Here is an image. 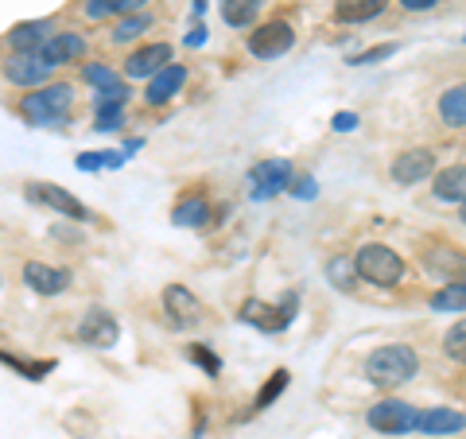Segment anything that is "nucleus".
<instances>
[{
    "mask_svg": "<svg viewBox=\"0 0 466 439\" xmlns=\"http://www.w3.org/2000/svg\"><path fill=\"white\" fill-rule=\"evenodd\" d=\"M416 370H420V358H416V350L404 346V342L377 346L373 354L366 358V377L373 385H381V389H397L404 382H412Z\"/></svg>",
    "mask_w": 466,
    "mask_h": 439,
    "instance_id": "2",
    "label": "nucleus"
},
{
    "mask_svg": "<svg viewBox=\"0 0 466 439\" xmlns=\"http://www.w3.org/2000/svg\"><path fill=\"white\" fill-rule=\"evenodd\" d=\"M431 191L440 202H466V164H451L447 171L435 175V183H431Z\"/></svg>",
    "mask_w": 466,
    "mask_h": 439,
    "instance_id": "20",
    "label": "nucleus"
},
{
    "mask_svg": "<svg viewBox=\"0 0 466 439\" xmlns=\"http://www.w3.org/2000/svg\"><path fill=\"white\" fill-rule=\"evenodd\" d=\"M288 191L296 195V199H303V202H311L319 195V183H315V175L296 171V175H291V183H288Z\"/></svg>",
    "mask_w": 466,
    "mask_h": 439,
    "instance_id": "33",
    "label": "nucleus"
},
{
    "mask_svg": "<svg viewBox=\"0 0 466 439\" xmlns=\"http://www.w3.org/2000/svg\"><path fill=\"white\" fill-rule=\"evenodd\" d=\"M296 311H299V291H284L276 303L265 300H245L241 303V323H249L265 334H280L296 323Z\"/></svg>",
    "mask_w": 466,
    "mask_h": 439,
    "instance_id": "4",
    "label": "nucleus"
},
{
    "mask_svg": "<svg viewBox=\"0 0 466 439\" xmlns=\"http://www.w3.org/2000/svg\"><path fill=\"white\" fill-rule=\"evenodd\" d=\"M416 416L420 413L408 401L389 397V401H377L370 408V428L385 432V435H408V432H416Z\"/></svg>",
    "mask_w": 466,
    "mask_h": 439,
    "instance_id": "6",
    "label": "nucleus"
},
{
    "mask_svg": "<svg viewBox=\"0 0 466 439\" xmlns=\"http://www.w3.org/2000/svg\"><path fill=\"white\" fill-rule=\"evenodd\" d=\"M167 63H175V58H171V43H144V47H137L133 55H128L125 75L148 82V78H156Z\"/></svg>",
    "mask_w": 466,
    "mask_h": 439,
    "instance_id": "15",
    "label": "nucleus"
},
{
    "mask_svg": "<svg viewBox=\"0 0 466 439\" xmlns=\"http://www.w3.org/2000/svg\"><path fill=\"white\" fill-rule=\"evenodd\" d=\"M443 354H447L451 362L466 365V319H459V323L443 334Z\"/></svg>",
    "mask_w": 466,
    "mask_h": 439,
    "instance_id": "30",
    "label": "nucleus"
},
{
    "mask_svg": "<svg viewBox=\"0 0 466 439\" xmlns=\"http://www.w3.org/2000/svg\"><path fill=\"white\" fill-rule=\"evenodd\" d=\"M400 5H404L408 12H428V8L440 5V0H400Z\"/></svg>",
    "mask_w": 466,
    "mask_h": 439,
    "instance_id": "40",
    "label": "nucleus"
},
{
    "mask_svg": "<svg viewBox=\"0 0 466 439\" xmlns=\"http://www.w3.org/2000/svg\"><path fill=\"white\" fill-rule=\"evenodd\" d=\"M288 382H291V373H288V370H276V373L268 377V385L257 393V401H253V408H257V413H265L268 404H276V397H280V393L288 389Z\"/></svg>",
    "mask_w": 466,
    "mask_h": 439,
    "instance_id": "29",
    "label": "nucleus"
},
{
    "mask_svg": "<svg viewBox=\"0 0 466 439\" xmlns=\"http://www.w3.org/2000/svg\"><path fill=\"white\" fill-rule=\"evenodd\" d=\"M440 117L451 128H466V82L447 86V90L440 94Z\"/></svg>",
    "mask_w": 466,
    "mask_h": 439,
    "instance_id": "23",
    "label": "nucleus"
},
{
    "mask_svg": "<svg viewBox=\"0 0 466 439\" xmlns=\"http://www.w3.org/2000/svg\"><path fill=\"white\" fill-rule=\"evenodd\" d=\"M260 12V0H222V20L229 27H249Z\"/></svg>",
    "mask_w": 466,
    "mask_h": 439,
    "instance_id": "25",
    "label": "nucleus"
},
{
    "mask_svg": "<svg viewBox=\"0 0 466 439\" xmlns=\"http://www.w3.org/2000/svg\"><path fill=\"white\" fill-rule=\"evenodd\" d=\"M144 32H152V16H148V12H133V16H125L121 24L113 27V39H116V43H133V39H140Z\"/></svg>",
    "mask_w": 466,
    "mask_h": 439,
    "instance_id": "26",
    "label": "nucleus"
},
{
    "mask_svg": "<svg viewBox=\"0 0 466 439\" xmlns=\"http://www.w3.org/2000/svg\"><path fill=\"white\" fill-rule=\"evenodd\" d=\"M392 51H397V43H381V47H370V51H361L350 58V66H370V63H381V58H389Z\"/></svg>",
    "mask_w": 466,
    "mask_h": 439,
    "instance_id": "36",
    "label": "nucleus"
},
{
    "mask_svg": "<svg viewBox=\"0 0 466 439\" xmlns=\"http://www.w3.org/2000/svg\"><path fill=\"white\" fill-rule=\"evenodd\" d=\"M116 339H121V323L113 319V311L106 307H90L78 323V342L82 346H94V350H113Z\"/></svg>",
    "mask_w": 466,
    "mask_h": 439,
    "instance_id": "8",
    "label": "nucleus"
},
{
    "mask_svg": "<svg viewBox=\"0 0 466 439\" xmlns=\"http://www.w3.org/2000/svg\"><path fill=\"white\" fill-rule=\"evenodd\" d=\"M39 55H43V63H51V66L78 63V58L86 55V39H82L78 32H55V36L39 47Z\"/></svg>",
    "mask_w": 466,
    "mask_h": 439,
    "instance_id": "17",
    "label": "nucleus"
},
{
    "mask_svg": "<svg viewBox=\"0 0 466 439\" xmlns=\"http://www.w3.org/2000/svg\"><path fill=\"white\" fill-rule=\"evenodd\" d=\"M82 78L90 82V86H97V90H106V86H113V82H121V78H116V70L106 66V63H86L82 66Z\"/></svg>",
    "mask_w": 466,
    "mask_h": 439,
    "instance_id": "31",
    "label": "nucleus"
},
{
    "mask_svg": "<svg viewBox=\"0 0 466 439\" xmlns=\"http://www.w3.org/2000/svg\"><path fill=\"white\" fill-rule=\"evenodd\" d=\"M291 43H296V32H291V24L268 20V24H260L257 32L249 36V55H253V58H280V55L291 51Z\"/></svg>",
    "mask_w": 466,
    "mask_h": 439,
    "instance_id": "11",
    "label": "nucleus"
},
{
    "mask_svg": "<svg viewBox=\"0 0 466 439\" xmlns=\"http://www.w3.org/2000/svg\"><path fill=\"white\" fill-rule=\"evenodd\" d=\"M164 315H167L171 331H195V327H202V319H207V307H202V300L191 288L167 284L164 288Z\"/></svg>",
    "mask_w": 466,
    "mask_h": 439,
    "instance_id": "5",
    "label": "nucleus"
},
{
    "mask_svg": "<svg viewBox=\"0 0 466 439\" xmlns=\"http://www.w3.org/2000/svg\"><path fill=\"white\" fill-rule=\"evenodd\" d=\"M207 39H210L207 27H191V32H187V47H202Z\"/></svg>",
    "mask_w": 466,
    "mask_h": 439,
    "instance_id": "39",
    "label": "nucleus"
},
{
    "mask_svg": "<svg viewBox=\"0 0 466 439\" xmlns=\"http://www.w3.org/2000/svg\"><path fill=\"white\" fill-rule=\"evenodd\" d=\"M191 362H195V365H202V370H207L210 377L222 373V362H218V354H214L210 346H202V342H195V346H191Z\"/></svg>",
    "mask_w": 466,
    "mask_h": 439,
    "instance_id": "35",
    "label": "nucleus"
},
{
    "mask_svg": "<svg viewBox=\"0 0 466 439\" xmlns=\"http://www.w3.org/2000/svg\"><path fill=\"white\" fill-rule=\"evenodd\" d=\"M327 272L334 276V284H339L342 291H350V288H354V265H350V257H334L330 260V265H327Z\"/></svg>",
    "mask_w": 466,
    "mask_h": 439,
    "instance_id": "32",
    "label": "nucleus"
},
{
    "mask_svg": "<svg viewBox=\"0 0 466 439\" xmlns=\"http://www.w3.org/2000/svg\"><path fill=\"white\" fill-rule=\"evenodd\" d=\"M431 311H466V284H443L431 296Z\"/></svg>",
    "mask_w": 466,
    "mask_h": 439,
    "instance_id": "27",
    "label": "nucleus"
},
{
    "mask_svg": "<svg viewBox=\"0 0 466 439\" xmlns=\"http://www.w3.org/2000/svg\"><path fill=\"white\" fill-rule=\"evenodd\" d=\"M0 365H8V370H16L20 377H27V382H43L47 373H55V362L51 358H20V354H12V350H0Z\"/></svg>",
    "mask_w": 466,
    "mask_h": 439,
    "instance_id": "24",
    "label": "nucleus"
},
{
    "mask_svg": "<svg viewBox=\"0 0 466 439\" xmlns=\"http://www.w3.org/2000/svg\"><path fill=\"white\" fill-rule=\"evenodd\" d=\"M462 39H466V36H462Z\"/></svg>",
    "mask_w": 466,
    "mask_h": 439,
    "instance_id": "44",
    "label": "nucleus"
},
{
    "mask_svg": "<svg viewBox=\"0 0 466 439\" xmlns=\"http://www.w3.org/2000/svg\"><path fill=\"white\" fill-rule=\"evenodd\" d=\"M144 5H148V0H125V5H121V16H133V12H144Z\"/></svg>",
    "mask_w": 466,
    "mask_h": 439,
    "instance_id": "41",
    "label": "nucleus"
},
{
    "mask_svg": "<svg viewBox=\"0 0 466 439\" xmlns=\"http://www.w3.org/2000/svg\"><path fill=\"white\" fill-rule=\"evenodd\" d=\"M462 428H466V416L455 413V408H428V413L416 416L420 435H451V432H462Z\"/></svg>",
    "mask_w": 466,
    "mask_h": 439,
    "instance_id": "18",
    "label": "nucleus"
},
{
    "mask_svg": "<svg viewBox=\"0 0 466 439\" xmlns=\"http://www.w3.org/2000/svg\"><path fill=\"white\" fill-rule=\"evenodd\" d=\"M128 97H133V90H128L125 82H113V86H106V90H97V97H94V109H97V113L125 109V106H128Z\"/></svg>",
    "mask_w": 466,
    "mask_h": 439,
    "instance_id": "28",
    "label": "nucleus"
},
{
    "mask_svg": "<svg viewBox=\"0 0 466 439\" xmlns=\"http://www.w3.org/2000/svg\"><path fill=\"white\" fill-rule=\"evenodd\" d=\"M24 191L32 202H39V207H47V210L63 214V218H75V222H86V218H90L86 202L78 195H70L66 187H58V183H27Z\"/></svg>",
    "mask_w": 466,
    "mask_h": 439,
    "instance_id": "7",
    "label": "nucleus"
},
{
    "mask_svg": "<svg viewBox=\"0 0 466 439\" xmlns=\"http://www.w3.org/2000/svg\"><path fill=\"white\" fill-rule=\"evenodd\" d=\"M51 75H55V66L43 63L39 51H16V55L8 58V66H5V78L12 86H27V90H39V86H47Z\"/></svg>",
    "mask_w": 466,
    "mask_h": 439,
    "instance_id": "9",
    "label": "nucleus"
},
{
    "mask_svg": "<svg viewBox=\"0 0 466 439\" xmlns=\"http://www.w3.org/2000/svg\"><path fill=\"white\" fill-rule=\"evenodd\" d=\"M171 222L175 226H187V230H198V226H207L210 222V202L207 195H187L175 202V210H171Z\"/></svg>",
    "mask_w": 466,
    "mask_h": 439,
    "instance_id": "22",
    "label": "nucleus"
},
{
    "mask_svg": "<svg viewBox=\"0 0 466 439\" xmlns=\"http://www.w3.org/2000/svg\"><path fill=\"white\" fill-rule=\"evenodd\" d=\"M121 5L125 0H86V16L90 20H106V16H121Z\"/></svg>",
    "mask_w": 466,
    "mask_h": 439,
    "instance_id": "34",
    "label": "nucleus"
},
{
    "mask_svg": "<svg viewBox=\"0 0 466 439\" xmlns=\"http://www.w3.org/2000/svg\"><path fill=\"white\" fill-rule=\"evenodd\" d=\"M330 128H334V133H354V128H358V113H334L330 117Z\"/></svg>",
    "mask_w": 466,
    "mask_h": 439,
    "instance_id": "38",
    "label": "nucleus"
},
{
    "mask_svg": "<svg viewBox=\"0 0 466 439\" xmlns=\"http://www.w3.org/2000/svg\"><path fill=\"white\" fill-rule=\"evenodd\" d=\"M350 265H354V272L361 276V281H370L377 288H392V284H400L404 281V260L397 249H389L381 241H373V245H361L354 257H350Z\"/></svg>",
    "mask_w": 466,
    "mask_h": 439,
    "instance_id": "3",
    "label": "nucleus"
},
{
    "mask_svg": "<svg viewBox=\"0 0 466 439\" xmlns=\"http://www.w3.org/2000/svg\"><path fill=\"white\" fill-rule=\"evenodd\" d=\"M385 12V0H334V20L339 24H370Z\"/></svg>",
    "mask_w": 466,
    "mask_h": 439,
    "instance_id": "21",
    "label": "nucleus"
},
{
    "mask_svg": "<svg viewBox=\"0 0 466 439\" xmlns=\"http://www.w3.org/2000/svg\"><path fill=\"white\" fill-rule=\"evenodd\" d=\"M291 175H296V168H291L288 159H265V164H257V168L249 171V191H253L257 202L276 199L280 191H288Z\"/></svg>",
    "mask_w": 466,
    "mask_h": 439,
    "instance_id": "10",
    "label": "nucleus"
},
{
    "mask_svg": "<svg viewBox=\"0 0 466 439\" xmlns=\"http://www.w3.org/2000/svg\"><path fill=\"white\" fill-rule=\"evenodd\" d=\"M51 36H55L51 20H24V24H16V27L8 32V43H12L16 51H39Z\"/></svg>",
    "mask_w": 466,
    "mask_h": 439,
    "instance_id": "19",
    "label": "nucleus"
},
{
    "mask_svg": "<svg viewBox=\"0 0 466 439\" xmlns=\"http://www.w3.org/2000/svg\"><path fill=\"white\" fill-rule=\"evenodd\" d=\"M70 106H75V86L47 82L27 97H20V117L32 128H63L70 125Z\"/></svg>",
    "mask_w": 466,
    "mask_h": 439,
    "instance_id": "1",
    "label": "nucleus"
},
{
    "mask_svg": "<svg viewBox=\"0 0 466 439\" xmlns=\"http://www.w3.org/2000/svg\"><path fill=\"white\" fill-rule=\"evenodd\" d=\"M424 269L440 284H466V253L455 245H431L424 253Z\"/></svg>",
    "mask_w": 466,
    "mask_h": 439,
    "instance_id": "12",
    "label": "nucleus"
},
{
    "mask_svg": "<svg viewBox=\"0 0 466 439\" xmlns=\"http://www.w3.org/2000/svg\"><path fill=\"white\" fill-rule=\"evenodd\" d=\"M428 175H435V152L431 148H408L392 159V179L400 187H416V183H424Z\"/></svg>",
    "mask_w": 466,
    "mask_h": 439,
    "instance_id": "14",
    "label": "nucleus"
},
{
    "mask_svg": "<svg viewBox=\"0 0 466 439\" xmlns=\"http://www.w3.org/2000/svg\"><path fill=\"white\" fill-rule=\"evenodd\" d=\"M121 125H125V109H109V113H97L94 133H116Z\"/></svg>",
    "mask_w": 466,
    "mask_h": 439,
    "instance_id": "37",
    "label": "nucleus"
},
{
    "mask_svg": "<svg viewBox=\"0 0 466 439\" xmlns=\"http://www.w3.org/2000/svg\"><path fill=\"white\" fill-rule=\"evenodd\" d=\"M75 281L70 269H58V265H43V260H27L24 265V284L35 291V296H63Z\"/></svg>",
    "mask_w": 466,
    "mask_h": 439,
    "instance_id": "13",
    "label": "nucleus"
},
{
    "mask_svg": "<svg viewBox=\"0 0 466 439\" xmlns=\"http://www.w3.org/2000/svg\"><path fill=\"white\" fill-rule=\"evenodd\" d=\"M195 12H198V16H202V12H207V0H195Z\"/></svg>",
    "mask_w": 466,
    "mask_h": 439,
    "instance_id": "42",
    "label": "nucleus"
},
{
    "mask_svg": "<svg viewBox=\"0 0 466 439\" xmlns=\"http://www.w3.org/2000/svg\"><path fill=\"white\" fill-rule=\"evenodd\" d=\"M459 218H462V222H466V202H462V207H459Z\"/></svg>",
    "mask_w": 466,
    "mask_h": 439,
    "instance_id": "43",
    "label": "nucleus"
},
{
    "mask_svg": "<svg viewBox=\"0 0 466 439\" xmlns=\"http://www.w3.org/2000/svg\"><path fill=\"white\" fill-rule=\"evenodd\" d=\"M183 86H187V66L183 63H167L156 78H148V86H144V101H148L152 109H159V106H167L171 97H179Z\"/></svg>",
    "mask_w": 466,
    "mask_h": 439,
    "instance_id": "16",
    "label": "nucleus"
}]
</instances>
